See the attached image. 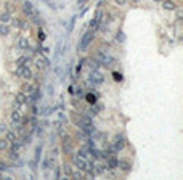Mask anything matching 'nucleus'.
I'll list each match as a JSON object with an SVG mask.
<instances>
[{"label": "nucleus", "mask_w": 183, "mask_h": 180, "mask_svg": "<svg viewBox=\"0 0 183 180\" xmlns=\"http://www.w3.org/2000/svg\"><path fill=\"white\" fill-rule=\"evenodd\" d=\"M114 79H116V81H121L122 77H121V74H119V72H114Z\"/></svg>", "instance_id": "nucleus-30"}, {"label": "nucleus", "mask_w": 183, "mask_h": 180, "mask_svg": "<svg viewBox=\"0 0 183 180\" xmlns=\"http://www.w3.org/2000/svg\"><path fill=\"white\" fill-rule=\"evenodd\" d=\"M7 167H8V166H7L5 163H2V161H0V172H2V170H5Z\"/></svg>", "instance_id": "nucleus-29"}, {"label": "nucleus", "mask_w": 183, "mask_h": 180, "mask_svg": "<svg viewBox=\"0 0 183 180\" xmlns=\"http://www.w3.org/2000/svg\"><path fill=\"white\" fill-rule=\"evenodd\" d=\"M103 81H104V76H103L101 72L95 71V72L92 74V82H93L95 85H101V84H103Z\"/></svg>", "instance_id": "nucleus-8"}, {"label": "nucleus", "mask_w": 183, "mask_h": 180, "mask_svg": "<svg viewBox=\"0 0 183 180\" xmlns=\"http://www.w3.org/2000/svg\"><path fill=\"white\" fill-rule=\"evenodd\" d=\"M124 39H125V37H124L122 32H117V34H116V40H117V42H124Z\"/></svg>", "instance_id": "nucleus-23"}, {"label": "nucleus", "mask_w": 183, "mask_h": 180, "mask_svg": "<svg viewBox=\"0 0 183 180\" xmlns=\"http://www.w3.org/2000/svg\"><path fill=\"white\" fill-rule=\"evenodd\" d=\"M26 103H27V95L24 92H18L15 97V108H19V106L26 105Z\"/></svg>", "instance_id": "nucleus-4"}, {"label": "nucleus", "mask_w": 183, "mask_h": 180, "mask_svg": "<svg viewBox=\"0 0 183 180\" xmlns=\"http://www.w3.org/2000/svg\"><path fill=\"white\" fill-rule=\"evenodd\" d=\"M34 90H35V87L32 84H24L23 85V92L26 93V95H31V93H34Z\"/></svg>", "instance_id": "nucleus-16"}, {"label": "nucleus", "mask_w": 183, "mask_h": 180, "mask_svg": "<svg viewBox=\"0 0 183 180\" xmlns=\"http://www.w3.org/2000/svg\"><path fill=\"white\" fill-rule=\"evenodd\" d=\"M10 21H11V15H10L8 12H3L2 15H0V23H3V24H8Z\"/></svg>", "instance_id": "nucleus-15"}, {"label": "nucleus", "mask_w": 183, "mask_h": 180, "mask_svg": "<svg viewBox=\"0 0 183 180\" xmlns=\"http://www.w3.org/2000/svg\"><path fill=\"white\" fill-rule=\"evenodd\" d=\"M162 8H164V10H167V12L175 10V3H173L172 0H164V2H162Z\"/></svg>", "instance_id": "nucleus-13"}, {"label": "nucleus", "mask_w": 183, "mask_h": 180, "mask_svg": "<svg viewBox=\"0 0 183 180\" xmlns=\"http://www.w3.org/2000/svg\"><path fill=\"white\" fill-rule=\"evenodd\" d=\"M45 39H47V37H45V32H43V31H39V40L43 42Z\"/></svg>", "instance_id": "nucleus-28"}, {"label": "nucleus", "mask_w": 183, "mask_h": 180, "mask_svg": "<svg viewBox=\"0 0 183 180\" xmlns=\"http://www.w3.org/2000/svg\"><path fill=\"white\" fill-rule=\"evenodd\" d=\"M124 146H125L124 137H116L114 145H112V151H121V150H124Z\"/></svg>", "instance_id": "nucleus-6"}, {"label": "nucleus", "mask_w": 183, "mask_h": 180, "mask_svg": "<svg viewBox=\"0 0 183 180\" xmlns=\"http://www.w3.org/2000/svg\"><path fill=\"white\" fill-rule=\"evenodd\" d=\"M16 74L19 76V77L26 79V81L32 79V71H31V68H29V66H23V68H16Z\"/></svg>", "instance_id": "nucleus-3"}, {"label": "nucleus", "mask_w": 183, "mask_h": 180, "mask_svg": "<svg viewBox=\"0 0 183 180\" xmlns=\"http://www.w3.org/2000/svg\"><path fill=\"white\" fill-rule=\"evenodd\" d=\"M141 0H132V3H140Z\"/></svg>", "instance_id": "nucleus-31"}, {"label": "nucleus", "mask_w": 183, "mask_h": 180, "mask_svg": "<svg viewBox=\"0 0 183 180\" xmlns=\"http://www.w3.org/2000/svg\"><path fill=\"white\" fill-rule=\"evenodd\" d=\"M101 16H103V13H101V10H98V12H96V15H95V18L90 21V29L92 31H95L96 27H98V24L101 21Z\"/></svg>", "instance_id": "nucleus-7"}, {"label": "nucleus", "mask_w": 183, "mask_h": 180, "mask_svg": "<svg viewBox=\"0 0 183 180\" xmlns=\"http://www.w3.org/2000/svg\"><path fill=\"white\" fill-rule=\"evenodd\" d=\"M154 2H162V0H154Z\"/></svg>", "instance_id": "nucleus-32"}, {"label": "nucleus", "mask_w": 183, "mask_h": 180, "mask_svg": "<svg viewBox=\"0 0 183 180\" xmlns=\"http://www.w3.org/2000/svg\"><path fill=\"white\" fill-rule=\"evenodd\" d=\"M93 37H95V31H92V29H89V31L84 34L82 40H80V44H79V50H80V52H85L87 48H89V45L92 44Z\"/></svg>", "instance_id": "nucleus-1"}, {"label": "nucleus", "mask_w": 183, "mask_h": 180, "mask_svg": "<svg viewBox=\"0 0 183 180\" xmlns=\"http://www.w3.org/2000/svg\"><path fill=\"white\" fill-rule=\"evenodd\" d=\"M23 8H24V13L26 15H29V16H34L35 15V10H34V7H32L31 2H24L23 3Z\"/></svg>", "instance_id": "nucleus-9"}, {"label": "nucleus", "mask_w": 183, "mask_h": 180, "mask_svg": "<svg viewBox=\"0 0 183 180\" xmlns=\"http://www.w3.org/2000/svg\"><path fill=\"white\" fill-rule=\"evenodd\" d=\"M8 34H10V27H8V24L0 23V35H8Z\"/></svg>", "instance_id": "nucleus-19"}, {"label": "nucleus", "mask_w": 183, "mask_h": 180, "mask_svg": "<svg viewBox=\"0 0 183 180\" xmlns=\"http://www.w3.org/2000/svg\"><path fill=\"white\" fill-rule=\"evenodd\" d=\"M11 23H13V26L15 27H18V29H24L26 27V21H21V20H18V18H15V20H11Z\"/></svg>", "instance_id": "nucleus-17"}, {"label": "nucleus", "mask_w": 183, "mask_h": 180, "mask_svg": "<svg viewBox=\"0 0 183 180\" xmlns=\"http://www.w3.org/2000/svg\"><path fill=\"white\" fill-rule=\"evenodd\" d=\"M50 164H52V158H47L43 161V169H48V167H50Z\"/></svg>", "instance_id": "nucleus-21"}, {"label": "nucleus", "mask_w": 183, "mask_h": 180, "mask_svg": "<svg viewBox=\"0 0 183 180\" xmlns=\"http://www.w3.org/2000/svg\"><path fill=\"white\" fill-rule=\"evenodd\" d=\"M119 164V159L114 158V156H108V163H106V167L108 169H116Z\"/></svg>", "instance_id": "nucleus-10"}, {"label": "nucleus", "mask_w": 183, "mask_h": 180, "mask_svg": "<svg viewBox=\"0 0 183 180\" xmlns=\"http://www.w3.org/2000/svg\"><path fill=\"white\" fill-rule=\"evenodd\" d=\"M35 66L39 69H47L48 66H50V61H48L47 56H39V58L35 60Z\"/></svg>", "instance_id": "nucleus-5"}, {"label": "nucleus", "mask_w": 183, "mask_h": 180, "mask_svg": "<svg viewBox=\"0 0 183 180\" xmlns=\"http://www.w3.org/2000/svg\"><path fill=\"white\" fill-rule=\"evenodd\" d=\"M87 101L92 103V105H95V103H96V98H95L93 95H87Z\"/></svg>", "instance_id": "nucleus-25"}, {"label": "nucleus", "mask_w": 183, "mask_h": 180, "mask_svg": "<svg viewBox=\"0 0 183 180\" xmlns=\"http://www.w3.org/2000/svg\"><path fill=\"white\" fill-rule=\"evenodd\" d=\"M5 138L10 141V143H11V141H15V140H16L15 132H11V130H7V132H5Z\"/></svg>", "instance_id": "nucleus-20"}, {"label": "nucleus", "mask_w": 183, "mask_h": 180, "mask_svg": "<svg viewBox=\"0 0 183 180\" xmlns=\"http://www.w3.org/2000/svg\"><path fill=\"white\" fill-rule=\"evenodd\" d=\"M29 63V58L27 56H19V58L16 60V68H23V66H27Z\"/></svg>", "instance_id": "nucleus-14"}, {"label": "nucleus", "mask_w": 183, "mask_h": 180, "mask_svg": "<svg viewBox=\"0 0 183 180\" xmlns=\"http://www.w3.org/2000/svg\"><path fill=\"white\" fill-rule=\"evenodd\" d=\"M10 148V141L3 137V138H0V151H7Z\"/></svg>", "instance_id": "nucleus-18"}, {"label": "nucleus", "mask_w": 183, "mask_h": 180, "mask_svg": "<svg viewBox=\"0 0 183 180\" xmlns=\"http://www.w3.org/2000/svg\"><path fill=\"white\" fill-rule=\"evenodd\" d=\"M8 129H7V124L5 122H0V134H5Z\"/></svg>", "instance_id": "nucleus-24"}, {"label": "nucleus", "mask_w": 183, "mask_h": 180, "mask_svg": "<svg viewBox=\"0 0 183 180\" xmlns=\"http://www.w3.org/2000/svg\"><path fill=\"white\" fill-rule=\"evenodd\" d=\"M74 178H84V174H82V170L80 172H74V174H71Z\"/></svg>", "instance_id": "nucleus-26"}, {"label": "nucleus", "mask_w": 183, "mask_h": 180, "mask_svg": "<svg viewBox=\"0 0 183 180\" xmlns=\"http://www.w3.org/2000/svg\"><path fill=\"white\" fill-rule=\"evenodd\" d=\"M63 169H64V175H71V174H72V170H71V167H69V166H67V164H64V167H63Z\"/></svg>", "instance_id": "nucleus-22"}, {"label": "nucleus", "mask_w": 183, "mask_h": 180, "mask_svg": "<svg viewBox=\"0 0 183 180\" xmlns=\"http://www.w3.org/2000/svg\"><path fill=\"white\" fill-rule=\"evenodd\" d=\"M117 167H119L121 170H124V172H129V170L132 169V164L129 163V161H119Z\"/></svg>", "instance_id": "nucleus-12"}, {"label": "nucleus", "mask_w": 183, "mask_h": 180, "mask_svg": "<svg viewBox=\"0 0 183 180\" xmlns=\"http://www.w3.org/2000/svg\"><path fill=\"white\" fill-rule=\"evenodd\" d=\"M18 48H19V50H27V48H29V40L26 39V37H19V40H18Z\"/></svg>", "instance_id": "nucleus-11"}, {"label": "nucleus", "mask_w": 183, "mask_h": 180, "mask_svg": "<svg viewBox=\"0 0 183 180\" xmlns=\"http://www.w3.org/2000/svg\"><path fill=\"white\" fill-rule=\"evenodd\" d=\"M10 122H11V127H21V122H23V114L19 113L18 109H15L10 116Z\"/></svg>", "instance_id": "nucleus-2"}, {"label": "nucleus", "mask_w": 183, "mask_h": 180, "mask_svg": "<svg viewBox=\"0 0 183 180\" xmlns=\"http://www.w3.org/2000/svg\"><path fill=\"white\" fill-rule=\"evenodd\" d=\"M127 2H129V0H114V3H116V5H119V7L125 5V3H127Z\"/></svg>", "instance_id": "nucleus-27"}]
</instances>
